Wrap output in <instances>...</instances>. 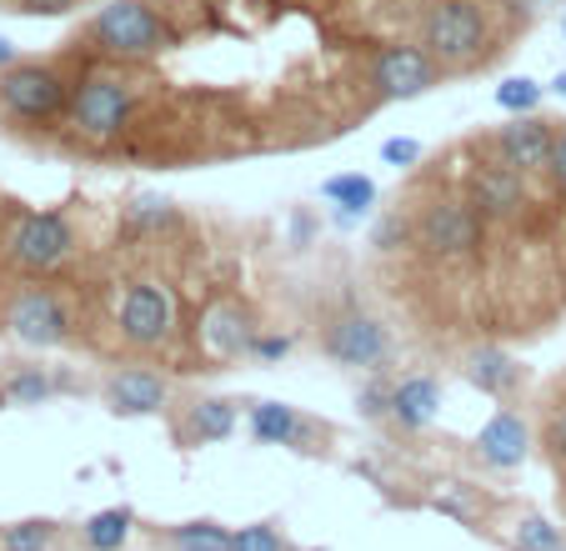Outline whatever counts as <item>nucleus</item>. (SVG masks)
I'll return each instance as SVG.
<instances>
[{
	"label": "nucleus",
	"mask_w": 566,
	"mask_h": 551,
	"mask_svg": "<svg viewBox=\"0 0 566 551\" xmlns=\"http://www.w3.org/2000/svg\"><path fill=\"white\" fill-rule=\"evenodd\" d=\"M467 382L481 396H512L522 386V366H516L512 351L502 346H471L467 351Z\"/></svg>",
	"instance_id": "17"
},
{
	"label": "nucleus",
	"mask_w": 566,
	"mask_h": 551,
	"mask_svg": "<svg viewBox=\"0 0 566 551\" xmlns=\"http://www.w3.org/2000/svg\"><path fill=\"white\" fill-rule=\"evenodd\" d=\"M546 176H552L556 191H566V131H556V146H552V160H546Z\"/></svg>",
	"instance_id": "33"
},
{
	"label": "nucleus",
	"mask_w": 566,
	"mask_h": 551,
	"mask_svg": "<svg viewBox=\"0 0 566 551\" xmlns=\"http://www.w3.org/2000/svg\"><path fill=\"white\" fill-rule=\"evenodd\" d=\"M120 341L136 351H160L181 326V306L176 291L166 281H130V291L120 297Z\"/></svg>",
	"instance_id": "5"
},
{
	"label": "nucleus",
	"mask_w": 566,
	"mask_h": 551,
	"mask_svg": "<svg viewBox=\"0 0 566 551\" xmlns=\"http://www.w3.org/2000/svg\"><path fill=\"white\" fill-rule=\"evenodd\" d=\"M512 547L516 551H562L566 537H562V527H552L546 517H522L512 527Z\"/></svg>",
	"instance_id": "24"
},
{
	"label": "nucleus",
	"mask_w": 566,
	"mask_h": 551,
	"mask_svg": "<svg viewBox=\"0 0 566 551\" xmlns=\"http://www.w3.org/2000/svg\"><path fill=\"white\" fill-rule=\"evenodd\" d=\"M467 201L476 206L486 221H512L526 211V176L516 166H476L467 176Z\"/></svg>",
	"instance_id": "12"
},
{
	"label": "nucleus",
	"mask_w": 566,
	"mask_h": 551,
	"mask_svg": "<svg viewBox=\"0 0 566 551\" xmlns=\"http://www.w3.org/2000/svg\"><path fill=\"white\" fill-rule=\"evenodd\" d=\"M231 551H291L286 537H281L271 521H256V527L231 531Z\"/></svg>",
	"instance_id": "28"
},
{
	"label": "nucleus",
	"mask_w": 566,
	"mask_h": 551,
	"mask_svg": "<svg viewBox=\"0 0 566 551\" xmlns=\"http://www.w3.org/2000/svg\"><path fill=\"white\" fill-rule=\"evenodd\" d=\"M130 527H136V511L130 507H106L96 511V517L81 527V541H86L91 551H120L130 537Z\"/></svg>",
	"instance_id": "21"
},
{
	"label": "nucleus",
	"mask_w": 566,
	"mask_h": 551,
	"mask_svg": "<svg viewBox=\"0 0 566 551\" xmlns=\"http://www.w3.org/2000/svg\"><path fill=\"white\" fill-rule=\"evenodd\" d=\"M235 422H241L235 402H226V396H196V402L186 406V416H181V441L216 446V441H226V436L235 432Z\"/></svg>",
	"instance_id": "16"
},
{
	"label": "nucleus",
	"mask_w": 566,
	"mask_h": 551,
	"mask_svg": "<svg viewBox=\"0 0 566 551\" xmlns=\"http://www.w3.org/2000/svg\"><path fill=\"white\" fill-rule=\"evenodd\" d=\"M321 196L336 206V221L356 226L376 206V180L361 176V170H356V176H332V180H321Z\"/></svg>",
	"instance_id": "20"
},
{
	"label": "nucleus",
	"mask_w": 566,
	"mask_h": 551,
	"mask_svg": "<svg viewBox=\"0 0 566 551\" xmlns=\"http://www.w3.org/2000/svg\"><path fill=\"white\" fill-rule=\"evenodd\" d=\"M176 551H231V527L221 521H181V527L166 531Z\"/></svg>",
	"instance_id": "22"
},
{
	"label": "nucleus",
	"mask_w": 566,
	"mask_h": 551,
	"mask_svg": "<svg viewBox=\"0 0 566 551\" xmlns=\"http://www.w3.org/2000/svg\"><path fill=\"white\" fill-rule=\"evenodd\" d=\"M396 236L407 241V226H401V221H386L381 231H376V246H381V251H396Z\"/></svg>",
	"instance_id": "35"
},
{
	"label": "nucleus",
	"mask_w": 566,
	"mask_h": 551,
	"mask_svg": "<svg viewBox=\"0 0 566 551\" xmlns=\"http://www.w3.org/2000/svg\"><path fill=\"white\" fill-rule=\"evenodd\" d=\"M291 346H296L291 336H261V331H256V341H251L247 356H256V361H281V356H291Z\"/></svg>",
	"instance_id": "31"
},
{
	"label": "nucleus",
	"mask_w": 566,
	"mask_h": 551,
	"mask_svg": "<svg viewBox=\"0 0 566 551\" xmlns=\"http://www.w3.org/2000/svg\"><path fill=\"white\" fill-rule=\"evenodd\" d=\"M381 160H386V166H401V170L417 166V160H421V141H411V136H391V141L381 146Z\"/></svg>",
	"instance_id": "30"
},
{
	"label": "nucleus",
	"mask_w": 566,
	"mask_h": 551,
	"mask_svg": "<svg viewBox=\"0 0 566 551\" xmlns=\"http://www.w3.org/2000/svg\"><path fill=\"white\" fill-rule=\"evenodd\" d=\"M75 0H15V11H25V15H65Z\"/></svg>",
	"instance_id": "34"
},
{
	"label": "nucleus",
	"mask_w": 566,
	"mask_h": 551,
	"mask_svg": "<svg viewBox=\"0 0 566 551\" xmlns=\"http://www.w3.org/2000/svg\"><path fill=\"white\" fill-rule=\"evenodd\" d=\"M492 146H496V160H502V166H516L522 176H536V170H546V160H552L556 131L546 126L542 116H516L496 131Z\"/></svg>",
	"instance_id": "13"
},
{
	"label": "nucleus",
	"mask_w": 566,
	"mask_h": 551,
	"mask_svg": "<svg viewBox=\"0 0 566 551\" xmlns=\"http://www.w3.org/2000/svg\"><path fill=\"white\" fill-rule=\"evenodd\" d=\"M437 412H441V386L431 382V376H401V382H391V422L396 426L421 432Z\"/></svg>",
	"instance_id": "18"
},
{
	"label": "nucleus",
	"mask_w": 566,
	"mask_h": 551,
	"mask_svg": "<svg viewBox=\"0 0 566 551\" xmlns=\"http://www.w3.org/2000/svg\"><path fill=\"white\" fill-rule=\"evenodd\" d=\"M421 45L437 55L441 71H471L492 51V21L476 0H431L421 15Z\"/></svg>",
	"instance_id": "2"
},
{
	"label": "nucleus",
	"mask_w": 566,
	"mask_h": 551,
	"mask_svg": "<svg viewBox=\"0 0 566 551\" xmlns=\"http://www.w3.org/2000/svg\"><path fill=\"white\" fill-rule=\"evenodd\" d=\"M75 251V226L65 221L61 211H31L15 221L11 231V261L21 266V271H55L61 261H71Z\"/></svg>",
	"instance_id": "10"
},
{
	"label": "nucleus",
	"mask_w": 566,
	"mask_h": 551,
	"mask_svg": "<svg viewBox=\"0 0 566 551\" xmlns=\"http://www.w3.org/2000/svg\"><path fill=\"white\" fill-rule=\"evenodd\" d=\"M6 331L31 351H55L75 336L65 301L45 287H31V291H21V297H11V306H6Z\"/></svg>",
	"instance_id": "8"
},
{
	"label": "nucleus",
	"mask_w": 566,
	"mask_h": 551,
	"mask_svg": "<svg viewBox=\"0 0 566 551\" xmlns=\"http://www.w3.org/2000/svg\"><path fill=\"white\" fill-rule=\"evenodd\" d=\"M526 451H532V432H526V422L516 412H496L476 432V456L496 471H516L526 461Z\"/></svg>",
	"instance_id": "15"
},
{
	"label": "nucleus",
	"mask_w": 566,
	"mask_h": 551,
	"mask_svg": "<svg viewBox=\"0 0 566 551\" xmlns=\"http://www.w3.org/2000/svg\"><path fill=\"white\" fill-rule=\"evenodd\" d=\"M481 231H486V216L471 201H461V196L431 201L427 211L417 216V246L431 261H467V256H476Z\"/></svg>",
	"instance_id": "6"
},
{
	"label": "nucleus",
	"mask_w": 566,
	"mask_h": 551,
	"mask_svg": "<svg viewBox=\"0 0 566 551\" xmlns=\"http://www.w3.org/2000/svg\"><path fill=\"white\" fill-rule=\"evenodd\" d=\"M356 406H361V416H391V382H371L361 386V396H356Z\"/></svg>",
	"instance_id": "29"
},
{
	"label": "nucleus",
	"mask_w": 566,
	"mask_h": 551,
	"mask_svg": "<svg viewBox=\"0 0 566 551\" xmlns=\"http://www.w3.org/2000/svg\"><path fill=\"white\" fill-rule=\"evenodd\" d=\"M86 41L96 55L126 65V61H156L176 35H171V25L156 15V6H146V0H111V6L96 11Z\"/></svg>",
	"instance_id": "1"
},
{
	"label": "nucleus",
	"mask_w": 566,
	"mask_h": 551,
	"mask_svg": "<svg viewBox=\"0 0 566 551\" xmlns=\"http://www.w3.org/2000/svg\"><path fill=\"white\" fill-rule=\"evenodd\" d=\"M546 446L556 451V461H566V402L552 406V416H546Z\"/></svg>",
	"instance_id": "32"
},
{
	"label": "nucleus",
	"mask_w": 566,
	"mask_h": 551,
	"mask_svg": "<svg viewBox=\"0 0 566 551\" xmlns=\"http://www.w3.org/2000/svg\"><path fill=\"white\" fill-rule=\"evenodd\" d=\"M562 35H566V11H562Z\"/></svg>",
	"instance_id": "38"
},
{
	"label": "nucleus",
	"mask_w": 566,
	"mask_h": 551,
	"mask_svg": "<svg viewBox=\"0 0 566 551\" xmlns=\"http://www.w3.org/2000/svg\"><path fill=\"white\" fill-rule=\"evenodd\" d=\"M101 396L116 416H160L171 406V382L150 372V366H120V372L106 376Z\"/></svg>",
	"instance_id": "11"
},
{
	"label": "nucleus",
	"mask_w": 566,
	"mask_h": 551,
	"mask_svg": "<svg viewBox=\"0 0 566 551\" xmlns=\"http://www.w3.org/2000/svg\"><path fill=\"white\" fill-rule=\"evenodd\" d=\"M51 392H55V382L41 366H21V372L6 376V402H15V406H41V402H51Z\"/></svg>",
	"instance_id": "23"
},
{
	"label": "nucleus",
	"mask_w": 566,
	"mask_h": 551,
	"mask_svg": "<svg viewBox=\"0 0 566 551\" xmlns=\"http://www.w3.org/2000/svg\"><path fill=\"white\" fill-rule=\"evenodd\" d=\"M366 81H371V91L381 101H417L441 81V65H437V55H431L427 45L396 41V45H381V51L371 55Z\"/></svg>",
	"instance_id": "7"
},
{
	"label": "nucleus",
	"mask_w": 566,
	"mask_h": 551,
	"mask_svg": "<svg viewBox=\"0 0 566 551\" xmlns=\"http://www.w3.org/2000/svg\"><path fill=\"white\" fill-rule=\"evenodd\" d=\"M55 521H11L0 531V551H51Z\"/></svg>",
	"instance_id": "25"
},
{
	"label": "nucleus",
	"mask_w": 566,
	"mask_h": 551,
	"mask_svg": "<svg viewBox=\"0 0 566 551\" xmlns=\"http://www.w3.org/2000/svg\"><path fill=\"white\" fill-rule=\"evenodd\" d=\"M562 551H566V547H562Z\"/></svg>",
	"instance_id": "40"
},
{
	"label": "nucleus",
	"mask_w": 566,
	"mask_h": 551,
	"mask_svg": "<svg viewBox=\"0 0 566 551\" xmlns=\"http://www.w3.org/2000/svg\"><path fill=\"white\" fill-rule=\"evenodd\" d=\"M0 111L21 126H51L71 111V81L51 61H15L0 71Z\"/></svg>",
	"instance_id": "4"
},
{
	"label": "nucleus",
	"mask_w": 566,
	"mask_h": 551,
	"mask_svg": "<svg viewBox=\"0 0 566 551\" xmlns=\"http://www.w3.org/2000/svg\"><path fill=\"white\" fill-rule=\"evenodd\" d=\"M130 116H136V91H130L120 75L91 71L71 85V111H65V121H71V131L81 141H91V146L116 141L120 131L130 126Z\"/></svg>",
	"instance_id": "3"
},
{
	"label": "nucleus",
	"mask_w": 566,
	"mask_h": 551,
	"mask_svg": "<svg viewBox=\"0 0 566 551\" xmlns=\"http://www.w3.org/2000/svg\"><path fill=\"white\" fill-rule=\"evenodd\" d=\"M306 551H321V547H306Z\"/></svg>",
	"instance_id": "39"
},
{
	"label": "nucleus",
	"mask_w": 566,
	"mask_h": 551,
	"mask_svg": "<svg viewBox=\"0 0 566 551\" xmlns=\"http://www.w3.org/2000/svg\"><path fill=\"white\" fill-rule=\"evenodd\" d=\"M321 351L336 366H346V372H381L386 356H391V336L366 311H342V316H332L326 336H321Z\"/></svg>",
	"instance_id": "9"
},
{
	"label": "nucleus",
	"mask_w": 566,
	"mask_h": 551,
	"mask_svg": "<svg viewBox=\"0 0 566 551\" xmlns=\"http://www.w3.org/2000/svg\"><path fill=\"white\" fill-rule=\"evenodd\" d=\"M126 221L140 226V231H160V226L176 221V206L160 201V196H136V201L126 206Z\"/></svg>",
	"instance_id": "27"
},
{
	"label": "nucleus",
	"mask_w": 566,
	"mask_h": 551,
	"mask_svg": "<svg viewBox=\"0 0 566 551\" xmlns=\"http://www.w3.org/2000/svg\"><path fill=\"white\" fill-rule=\"evenodd\" d=\"M247 422H251V436H256L261 446H301L311 436L306 416L286 402H256Z\"/></svg>",
	"instance_id": "19"
},
{
	"label": "nucleus",
	"mask_w": 566,
	"mask_h": 551,
	"mask_svg": "<svg viewBox=\"0 0 566 551\" xmlns=\"http://www.w3.org/2000/svg\"><path fill=\"white\" fill-rule=\"evenodd\" d=\"M6 65H15V45L0 35V71H6Z\"/></svg>",
	"instance_id": "36"
},
{
	"label": "nucleus",
	"mask_w": 566,
	"mask_h": 551,
	"mask_svg": "<svg viewBox=\"0 0 566 551\" xmlns=\"http://www.w3.org/2000/svg\"><path fill=\"white\" fill-rule=\"evenodd\" d=\"M496 106L512 111V116H532V111L542 106V85L526 81V75H512V81L496 85Z\"/></svg>",
	"instance_id": "26"
},
{
	"label": "nucleus",
	"mask_w": 566,
	"mask_h": 551,
	"mask_svg": "<svg viewBox=\"0 0 566 551\" xmlns=\"http://www.w3.org/2000/svg\"><path fill=\"white\" fill-rule=\"evenodd\" d=\"M552 85H556V96H566V71H562V75H556V81H552Z\"/></svg>",
	"instance_id": "37"
},
{
	"label": "nucleus",
	"mask_w": 566,
	"mask_h": 551,
	"mask_svg": "<svg viewBox=\"0 0 566 551\" xmlns=\"http://www.w3.org/2000/svg\"><path fill=\"white\" fill-rule=\"evenodd\" d=\"M196 341H201L211 356L231 361V356H247V351H251L256 326H251V316H247V306H241V301L221 297V301H211V306L201 311V321H196Z\"/></svg>",
	"instance_id": "14"
}]
</instances>
